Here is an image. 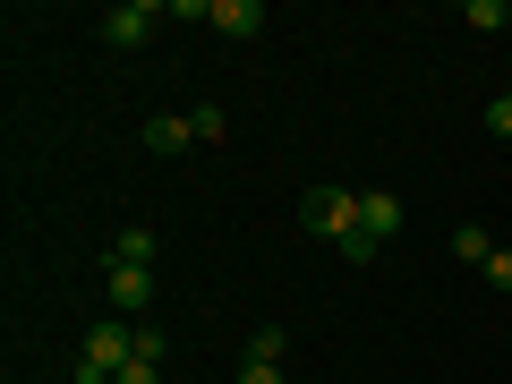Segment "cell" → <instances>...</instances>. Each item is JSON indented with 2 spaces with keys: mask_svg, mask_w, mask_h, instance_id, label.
Wrapping results in <instances>:
<instances>
[{
  "mask_svg": "<svg viewBox=\"0 0 512 384\" xmlns=\"http://www.w3.org/2000/svg\"><path fill=\"white\" fill-rule=\"evenodd\" d=\"M393 231H402V197H393V188H367V197H359V222H350L333 248H342L350 265H367V256H376Z\"/></svg>",
  "mask_w": 512,
  "mask_h": 384,
  "instance_id": "1",
  "label": "cell"
},
{
  "mask_svg": "<svg viewBox=\"0 0 512 384\" xmlns=\"http://www.w3.org/2000/svg\"><path fill=\"white\" fill-rule=\"evenodd\" d=\"M128 359H137V325H94L86 333V359H77V384H111Z\"/></svg>",
  "mask_w": 512,
  "mask_h": 384,
  "instance_id": "2",
  "label": "cell"
},
{
  "mask_svg": "<svg viewBox=\"0 0 512 384\" xmlns=\"http://www.w3.org/2000/svg\"><path fill=\"white\" fill-rule=\"evenodd\" d=\"M163 18H171L163 0H120V9H103V43H120V52H137V43H146V35H154Z\"/></svg>",
  "mask_w": 512,
  "mask_h": 384,
  "instance_id": "3",
  "label": "cell"
},
{
  "mask_svg": "<svg viewBox=\"0 0 512 384\" xmlns=\"http://www.w3.org/2000/svg\"><path fill=\"white\" fill-rule=\"evenodd\" d=\"M299 222H308L316 239H342L350 222H359V197H350V188H308V205H299Z\"/></svg>",
  "mask_w": 512,
  "mask_h": 384,
  "instance_id": "4",
  "label": "cell"
},
{
  "mask_svg": "<svg viewBox=\"0 0 512 384\" xmlns=\"http://www.w3.org/2000/svg\"><path fill=\"white\" fill-rule=\"evenodd\" d=\"M103 291H111V308H120V316L154 308V265H111V274H103Z\"/></svg>",
  "mask_w": 512,
  "mask_h": 384,
  "instance_id": "5",
  "label": "cell"
},
{
  "mask_svg": "<svg viewBox=\"0 0 512 384\" xmlns=\"http://www.w3.org/2000/svg\"><path fill=\"white\" fill-rule=\"evenodd\" d=\"M214 26L231 43H248V35H265V0H214Z\"/></svg>",
  "mask_w": 512,
  "mask_h": 384,
  "instance_id": "6",
  "label": "cell"
},
{
  "mask_svg": "<svg viewBox=\"0 0 512 384\" xmlns=\"http://www.w3.org/2000/svg\"><path fill=\"white\" fill-rule=\"evenodd\" d=\"M146 146L154 154H180V146H197V128H188L180 111H154V120H146Z\"/></svg>",
  "mask_w": 512,
  "mask_h": 384,
  "instance_id": "7",
  "label": "cell"
},
{
  "mask_svg": "<svg viewBox=\"0 0 512 384\" xmlns=\"http://www.w3.org/2000/svg\"><path fill=\"white\" fill-rule=\"evenodd\" d=\"M453 256H461V265H487V256H495L487 222H453Z\"/></svg>",
  "mask_w": 512,
  "mask_h": 384,
  "instance_id": "8",
  "label": "cell"
},
{
  "mask_svg": "<svg viewBox=\"0 0 512 384\" xmlns=\"http://www.w3.org/2000/svg\"><path fill=\"white\" fill-rule=\"evenodd\" d=\"M111 265H154V231H120L111 239Z\"/></svg>",
  "mask_w": 512,
  "mask_h": 384,
  "instance_id": "9",
  "label": "cell"
},
{
  "mask_svg": "<svg viewBox=\"0 0 512 384\" xmlns=\"http://www.w3.org/2000/svg\"><path fill=\"white\" fill-rule=\"evenodd\" d=\"M461 18H470L478 35H495V26H512V9H504V0H470V9H461Z\"/></svg>",
  "mask_w": 512,
  "mask_h": 384,
  "instance_id": "10",
  "label": "cell"
},
{
  "mask_svg": "<svg viewBox=\"0 0 512 384\" xmlns=\"http://www.w3.org/2000/svg\"><path fill=\"white\" fill-rule=\"evenodd\" d=\"M282 350H291V333H282V325H265V333L248 342V359H274V367H282Z\"/></svg>",
  "mask_w": 512,
  "mask_h": 384,
  "instance_id": "11",
  "label": "cell"
},
{
  "mask_svg": "<svg viewBox=\"0 0 512 384\" xmlns=\"http://www.w3.org/2000/svg\"><path fill=\"white\" fill-rule=\"evenodd\" d=\"M188 128H197V146H214V137H222V103H197V111H188Z\"/></svg>",
  "mask_w": 512,
  "mask_h": 384,
  "instance_id": "12",
  "label": "cell"
},
{
  "mask_svg": "<svg viewBox=\"0 0 512 384\" xmlns=\"http://www.w3.org/2000/svg\"><path fill=\"white\" fill-rule=\"evenodd\" d=\"M111 384H163V359H128V367H120Z\"/></svg>",
  "mask_w": 512,
  "mask_h": 384,
  "instance_id": "13",
  "label": "cell"
},
{
  "mask_svg": "<svg viewBox=\"0 0 512 384\" xmlns=\"http://www.w3.org/2000/svg\"><path fill=\"white\" fill-rule=\"evenodd\" d=\"M478 274H487V282H495V291H512V248H495V256H487V265H478Z\"/></svg>",
  "mask_w": 512,
  "mask_h": 384,
  "instance_id": "14",
  "label": "cell"
},
{
  "mask_svg": "<svg viewBox=\"0 0 512 384\" xmlns=\"http://www.w3.org/2000/svg\"><path fill=\"white\" fill-rule=\"evenodd\" d=\"M239 384H282V367L274 359H239Z\"/></svg>",
  "mask_w": 512,
  "mask_h": 384,
  "instance_id": "15",
  "label": "cell"
},
{
  "mask_svg": "<svg viewBox=\"0 0 512 384\" xmlns=\"http://www.w3.org/2000/svg\"><path fill=\"white\" fill-rule=\"evenodd\" d=\"M487 137H512V94H495V103H487Z\"/></svg>",
  "mask_w": 512,
  "mask_h": 384,
  "instance_id": "16",
  "label": "cell"
}]
</instances>
